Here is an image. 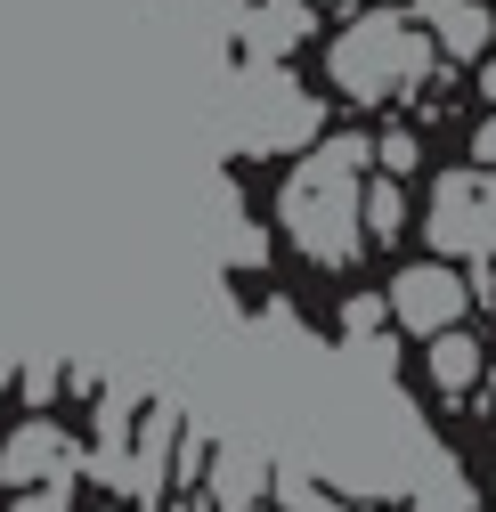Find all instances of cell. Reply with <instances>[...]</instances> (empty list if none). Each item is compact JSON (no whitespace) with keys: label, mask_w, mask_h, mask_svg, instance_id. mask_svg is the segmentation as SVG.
Segmentation results:
<instances>
[{"label":"cell","mask_w":496,"mask_h":512,"mask_svg":"<svg viewBox=\"0 0 496 512\" xmlns=\"http://www.w3.org/2000/svg\"><path fill=\"white\" fill-rule=\"evenodd\" d=\"M366 163H375V147H366V131H334L318 139L277 187V220L293 236L301 261L318 269H350L366 236H358V187H366Z\"/></svg>","instance_id":"6da1fadb"},{"label":"cell","mask_w":496,"mask_h":512,"mask_svg":"<svg viewBox=\"0 0 496 512\" xmlns=\"http://www.w3.org/2000/svg\"><path fill=\"white\" fill-rule=\"evenodd\" d=\"M326 74H334V90L350 106H383V98H399V90H415L431 74V33H415L391 9L383 17H358L350 33L326 41Z\"/></svg>","instance_id":"7a4b0ae2"},{"label":"cell","mask_w":496,"mask_h":512,"mask_svg":"<svg viewBox=\"0 0 496 512\" xmlns=\"http://www.w3.org/2000/svg\"><path fill=\"white\" fill-rule=\"evenodd\" d=\"M423 236H431V261H488L496 252V171H448L431 187V212H423Z\"/></svg>","instance_id":"3957f363"},{"label":"cell","mask_w":496,"mask_h":512,"mask_svg":"<svg viewBox=\"0 0 496 512\" xmlns=\"http://www.w3.org/2000/svg\"><path fill=\"white\" fill-rule=\"evenodd\" d=\"M464 309H472V277H464L456 261H407V269L391 277V293H383V317H391L399 334H415V342L456 334Z\"/></svg>","instance_id":"277c9868"},{"label":"cell","mask_w":496,"mask_h":512,"mask_svg":"<svg viewBox=\"0 0 496 512\" xmlns=\"http://www.w3.org/2000/svg\"><path fill=\"white\" fill-rule=\"evenodd\" d=\"M318 131H326V114H318V98H309L301 82L253 74V90H244V106H236V147L277 155V147H309Z\"/></svg>","instance_id":"5b68a950"},{"label":"cell","mask_w":496,"mask_h":512,"mask_svg":"<svg viewBox=\"0 0 496 512\" xmlns=\"http://www.w3.org/2000/svg\"><path fill=\"white\" fill-rule=\"evenodd\" d=\"M66 472H74V439L57 431L49 415L17 423V431H9V447H0V480H9V488H57Z\"/></svg>","instance_id":"8992f818"},{"label":"cell","mask_w":496,"mask_h":512,"mask_svg":"<svg viewBox=\"0 0 496 512\" xmlns=\"http://www.w3.org/2000/svg\"><path fill=\"white\" fill-rule=\"evenodd\" d=\"M269 480H277V464L261 456V447H220L204 496H212V512H253V504L269 496Z\"/></svg>","instance_id":"52a82bcc"},{"label":"cell","mask_w":496,"mask_h":512,"mask_svg":"<svg viewBox=\"0 0 496 512\" xmlns=\"http://www.w3.org/2000/svg\"><path fill=\"white\" fill-rule=\"evenodd\" d=\"M431 17V49L440 57H488V41H496V9L488 0H440V9H423Z\"/></svg>","instance_id":"ba28073f"},{"label":"cell","mask_w":496,"mask_h":512,"mask_svg":"<svg viewBox=\"0 0 496 512\" xmlns=\"http://www.w3.org/2000/svg\"><path fill=\"white\" fill-rule=\"evenodd\" d=\"M480 374H488V350H480L464 326H456V334H431V342H423V382H431L440 399H464Z\"/></svg>","instance_id":"9c48e42d"},{"label":"cell","mask_w":496,"mask_h":512,"mask_svg":"<svg viewBox=\"0 0 496 512\" xmlns=\"http://www.w3.org/2000/svg\"><path fill=\"white\" fill-rule=\"evenodd\" d=\"M309 17H318L309 0H269V9H253V25H244V49H253L261 66H277L285 49L309 41Z\"/></svg>","instance_id":"30bf717a"},{"label":"cell","mask_w":496,"mask_h":512,"mask_svg":"<svg viewBox=\"0 0 496 512\" xmlns=\"http://www.w3.org/2000/svg\"><path fill=\"white\" fill-rule=\"evenodd\" d=\"M399 228H407V187L399 179H366L358 187V236L366 244H391Z\"/></svg>","instance_id":"8fae6325"},{"label":"cell","mask_w":496,"mask_h":512,"mask_svg":"<svg viewBox=\"0 0 496 512\" xmlns=\"http://www.w3.org/2000/svg\"><path fill=\"white\" fill-rule=\"evenodd\" d=\"M269 496H285V512H366V504H334L318 480H301V472H277Z\"/></svg>","instance_id":"7c38bea8"},{"label":"cell","mask_w":496,"mask_h":512,"mask_svg":"<svg viewBox=\"0 0 496 512\" xmlns=\"http://www.w3.org/2000/svg\"><path fill=\"white\" fill-rule=\"evenodd\" d=\"M375 326H383V293H350V301H342V334H350V342H366Z\"/></svg>","instance_id":"4fadbf2b"},{"label":"cell","mask_w":496,"mask_h":512,"mask_svg":"<svg viewBox=\"0 0 496 512\" xmlns=\"http://www.w3.org/2000/svg\"><path fill=\"white\" fill-rule=\"evenodd\" d=\"M375 163H383V179H407V171L423 163V147H415V131H391V139L375 147Z\"/></svg>","instance_id":"5bb4252c"},{"label":"cell","mask_w":496,"mask_h":512,"mask_svg":"<svg viewBox=\"0 0 496 512\" xmlns=\"http://www.w3.org/2000/svg\"><path fill=\"white\" fill-rule=\"evenodd\" d=\"M17 512H74V496H66V480H57V488H25Z\"/></svg>","instance_id":"9a60e30c"},{"label":"cell","mask_w":496,"mask_h":512,"mask_svg":"<svg viewBox=\"0 0 496 512\" xmlns=\"http://www.w3.org/2000/svg\"><path fill=\"white\" fill-rule=\"evenodd\" d=\"M472 163H480V171H496V114L480 122V139H472Z\"/></svg>","instance_id":"2e32d148"},{"label":"cell","mask_w":496,"mask_h":512,"mask_svg":"<svg viewBox=\"0 0 496 512\" xmlns=\"http://www.w3.org/2000/svg\"><path fill=\"white\" fill-rule=\"evenodd\" d=\"M261 252H269L261 228H236V261H244V269H261Z\"/></svg>","instance_id":"e0dca14e"},{"label":"cell","mask_w":496,"mask_h":512,"mask_svg":"<svg viewBox=\"0 0 496 512\" xmlns=\"http://www.w3.org/2000/svg\"><path fill=\"white\" fill-rule=\"evenodd\" d=\"M49 391H57V374H49V366H33V374H25V399H33V407H49Z\"/></svg>","instance_id":"ac0fdd59"},{"label":"cell","mask_w":496,"mask_h":512,"mask_svg":"<svg viewBox=\"0 0 496 512\" xmlns=\"http://www.w3.org/2000/svg\"><path fill=\"white\" fill-rule=\"evenodd\" d=\"M415 512H456V504H440V496H423V504H415Z\"/></svg>","instance_id":"d6986e66"},{"label":"cell","mask_w":496,"mask_h":512,"mask_svg":"<svg viewBox=\"0 0 496 512\" xmlns=\"http://www.w3.org/2000/svg\"><path fill=\"white\" fill-rule=\"evenodd\" d=\"M480 82H488V98H496V57H488V66H480Z\"/></svg>","instance_id":"ffe728a7"},{"label":"cell","mask_w":496,"mask_h":512,"mask_svg":"<svg viewBox=\"0 0 496 512\" xmlns=\"http://www.w3.org/2000/svg\"><path fill=\"white\" fill-rule=\"evenodd\" d=\"M480 382H488V415H496V366H488V374H480Z\"/></svg>","instance_id":"44dd1931"},{"label":"cell","mask_w":496,"mask_h":512,"mask_svg":"<svg viewBox=\"0 0 496 512\" xmlns=\"http://www.w3.org/2000/svg\"><path fill=\"white\" fill-rule=\"evenodd\" d=\"M98 512H131V504H98Z\"/></svg>","instance_id":"7402d4cb"},{"label":"cell","mask_w":496,"mask_h":512,"mask_svg":"<svg viewBox=\"0 0 496 512\" xmlns=\"http://www.w3.org/2000/svg\"><path fill=\"white\" fill-rule=\"evenodd\" d=\"M488 496H496V472H488Z\"/></svg>","instance_id":"603a6c76"},{"label":"cell","mask_w":496,"mask_h":512,"mask_svg":"<svg viewBox=\"0 0 496 512\" xmlns=\"http://www.w3.org/2000/svg\"><path fill=\"white\" fill-rule=\"evenodd\" d=\"M309 9H318V0H309Z\"/></svg>","instance_id":"cb8c5ba5"}]
</instances>
